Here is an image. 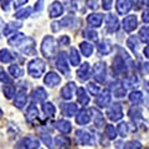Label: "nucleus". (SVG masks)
<instances>
[{
	"label": "nucleus",
	"mask_w": 149,
	"mask_h": 149,
	"mask_svg": "<svg viewBox=\"0 0 149 149\" xmlns=\"http://www.w3.org/2000/svg\"><path fill=\"white\" fill-rule=\"evenodd\" d=\"M41 51L45 57L51 58L54 57L56 51H57V41H56L52 36H45V39L42 40V44H41Z\"/></svg>",
	"instance_id": "obj_1"
},
{
	"label": "nucleus",
	"mask_w": 149,
	"mask_h": 149,
	"mask_svg": "<svg viewBox=\"0 0 149 149\" xmlns=\"http://www.w3.org/2000/svg\"><path fill=\"white\" fill-rule=\"evenodd\" d=\"M45 70H46V65L41 58L31 60L29 65H27V72H29L30 76L35 77V78L41 77V74L45 72Z\"/></svg>",
	"instance_id": "obj_2"
},
{
	"label": "nucleus",
	"mask_w": 149,
	"mask_h": 149,
	"mask_svg": "<svg viewBox=\"0 0 149 149\" xmlns=\"http://www.w3.org/2000/svg\"><path fill=\"white\" fill-rule=\"evenodd\" d=\"M15 47H17L19 50L21 51L24 55L26 56H32V55H36V50H35V40L32 37L29 36H24L20 42H19Z\"/></svg>",
	"instance_id": "obj_3"
},
{
	"label": "nucleus",
	"mask_w": 149,
	"mask_h": 149,
	"mask_svg": "<svg viewBox=\"0 0 149 149\" xmlns=\"http://www.w3.org/2000/svg\"><path fill=\"white\" fill-rule=\"evenodd\" d=\"M92 76H93V78H95L97 82L103 83L106 81V77H107V67H106V63L104 62H97L95 66H93Z\"/></svg>",
	"instance_id": "obj_4"
},
{
	"label": "nucleus",
	"mask_w": 149,
	"mask_h": 149,
	"mask_svg": "<svg viewBox=\"0 0 149 149\" xmlns=\"http://www.w3.org/2000/svg\"><path fill=\"white\" fill-rule=\"evenodd\" d=\"M76 142L78 144H81V146H92L93 142H95V138L87 130L78 129L76 130Z\"/></svg>",
	"instance_id": "obj_5"
},
{
	"label": "nucleus",
	"mask_w": 149,
	"mask_h": 149,
	"mask_svg": "<svg viewBox=\"0 0 149 149\" xmlns=\"http://www.w3.org/2000/svg\"><path fill=\"white\" fill-rule=\"evenodd\" d=\"M107 117H108L112 122H117V120L122 119V117H123L122 104H120V103L112 104L109 108L107 109Z\"/></svg>",
	"instance_id": "obj_6"
},
{
	"label": "nucleus",
	"mask_w": 149,
	"mask_h": 149,
	"mask_svg": "<svg viewBox=\"0 0 149 149\" xmlns=\"http://www.w3.org/2000/svg\"><path fill=\"white\" fill-rule=\"evenodd\" d=\"M56 67L61 73H63L65 76H70V67L67 63V58L66 55L63 52L57 55V58H56Z\"/></svg>",
	"instance_id": "obj_7"
},
{
	"label": "nucleus",
	"mask_w": 149,
	"mask_h": 149,
	"mask_svg": "<svg viewBox=\"0 0 149 149\" xmlns=\"http://www.w3.org/2000/svg\"><path fill=\"white\" fill-rule=\"evenodd\" d=\"M123 29L124 31L127 32H132L137 29L138 26V20H137V16L136 15H128L123 19Z\"/></svg>",
	"instance_id": "obj_8"
},
{
	"label": "nucleus",
	"mask_w": 149,
	"mask_h": 149,
	"mask_svg": "<svg viewBox=\"0 0 149 149\" xmlns=\"http://www.w3.org/2000/svg\"><path fill=\"white\" fill-rule=\"evenodd\" d=\"M111 101H112V96H111L109 90H104L97 95L96 103L98 104V107H107L111 103Z\"/></svg>",
	"instance_id": "obj_9"
},
{
	"label": "nucleus",
	"mask_w": 149,
	"mask_h": 149,
	"mask_svg": "<svg viewBox=\"0 0 149 149\" xmlns=\"http://www.w3.org/2000/svg\"><path fill=\"white\" fill-rule=\"evenodd\" d=\"M113 70H114V72L118 73V74H122V73L128 71V66L125 65L124 60L122 58L120 55H117L113 60Z\"/></svg>",
	"instance_id": "obj_10"
},
{
	"label": "nucleus",
	"mask_w": 149,
	"mask_h": 149,
	"mask_svg": "<svg viewBox=\"0 0 149 149\" xmlns=\"http://www.w3.org/2000/svg\"><path fill=\"white\" fill-rule=\"evenodd\" d=\"M91 122V111L90 109H81L76 114V123L80 125H86Z\"/></svg>",
	"instance_id": "obj_11"
},
{
	"label": "nucleus",
	"mask_w": 149,
	"mask_h": 149,
	"mask_svg": "<svg viewBox=\"0 0 149 149\" xmlns=\"http://www.w3.org/2000/svg\"><path fill=\"white\" fill-rule=\"evenodd\" d=\"M106 27H107V31L108 32H116L118 29H119V21L117 16L112 15V14H109V15H107L106 17Z\"/></svg>",
	"instance_id": "obj_12"
},
{
	"label": "nucleus",
	"mask_w": 149,
	"mask_h": 149,
	"mask_svg": "<svg viewBox=\"0 0 149 149\" xmlns=\"http://www.w3.org/2000/svg\"><path fill=\"white\" fill-rule=\"evenodd\" d=\"M90 76H91V66H90L88 62H85L83 65H81L80 68L77 70V77H78L80 81L85 82L90 78Z\"/></svg>",
	"instance_id": "obj_13"
},
{
	"label": "nucleus",
	"mask_w": 149,
	"mask_h": 149,
	"mask_svg": "<svg viewBox=\"0 0 149 149\" xmlns=\"http://www.w3.org/2000/svg\"><path fill=\"white\" fill-rule=\"evenodd\" d=\"M21 143L25 149H39L40 148L39 139L34 136H26L25 138H22Z\"/></svg>",
	"instance_id": "obj_14"
},
{
	"label": "nucleus",
	"mask_w": 149,
	"mask_h": 149,
	"mask_svg": "<svg viewBox=\"0 0 149 149\" xmlns=\"http://www.w3.org/2000/svg\"><path fill=\"white\" fill-rule=\"evenodd\" d=\"M60 82H61V77L56 72H49L44 78V83L49 87L57 86V85H60Z\"/></svg>",
	"instance_id": "obj_15"
},
{
	"label": "nucleus",
	"mask_w": 149,
	"mask_h": 149,
	"mask_svg": "<svg viewBox=\"0 0 149 149\" xmlns=\"http://www.w3.org/2000/svg\"><path fill=\"white\" fill-rule=\"evenodd\" d=\"M76 91V85H74V82H68L67 85H65V87H62L61 90V97L63 100H71L73 97V93Z\"/></svg>",
	"instance_id": "obj_16"
},
{
	"label": "nucleus",
	"mask_w": 149,
	"mask_h": 149,
	"mask_svg": "<svg viewBox=\"0 0 149 149\" xmlns=\"http://www.w3.org/2000/svg\"><path fill=\"white\" fill-rule=\"evenodd\" d=\"M91 118L93 120V123H95V125L97 128H101V127H103L104 125V117H103V114L101 113V112L97 109V108H91Z\"/></svg>",
	"instance_id": "obj_17"
},
{
	"label": "nucleus",
	"mask_w": 149,
	"mask_h": 149,
	"mask_svg": "<svg viewBox=\"0 0 149 149\" xmlns=\"http://www.w3.org/2000/svg\"><path fill=\"white\" fill-rule=\"evenodd\" d=\"M63 13V6L60 1H54L49 8V15L51 17H58Z\"/></svg>",
	"instance_id": "obj_18"
},
{
	"label": "nucleus",
	"mask_w": 149,
	"mask_h": 149,
	"mask_svg": "<svg viewBox=\"0 0 149 149\" xmlns=\"http://www.w3.org/2000/svg\"><path fill=\"white\" fill-rule=\"evenodd\" d=\"M130 8H132V3L128 0H117L116 3V9L119 15H125L130 10Z\"/></svg>",
	"instance_id": "obj_19"
},
{
	"label": "nucleus",
	"mask_w": 149,
	"mask_h": 149,
	"mask_svg": "<svg viewBox=\"0 0 149 149\" xmlns=\"http://www.w3.org/2000/svg\"><path fill=\"white\" fill-rule=\"evenodd\" d=\"M31 98L35 102H44L47 98V92H46L45 88H42V87H36L31 93Z\"/></svg>",
	"instance_id": "obj_20"
},
{
	"label": "nucleus",
	"mask_w": 149,
	"mask_h": 149,
	"mask_svg": "<svg viewBox=\"0 0 149 149\" xmlns=\"http://www.w3.org/2000/svg\"><path fill=\"white\" fill-rule=\"evenodd\" d=\"M61 109H62V114L66 117H73L77 113L78 107L74 103H63L61 104Z\"/></svg>",
	"instance_id": "obj_21"
},
{
	"label": "nucleus",
	"mask_w": 149,
	"mask_h": 149,
	"mask_svg": "<svg viewBox=\"0 0 149 149\" xmlns=\"http://www.w3.org/2000/svg\"><path fill=\"white\" fill-rule=\"evenodd\" d=\"M54 125H55V128L57 129L58 132H61V133H63V134L70 133V132H71V129H72L71 123H70L68 120H65V119L57 120V122H56Z\"/></svg>",
	"instance_id": "obj_22"
},
{
	"label": "nucleus",
	"mask_w": 149,
	"mask_h": 149,
	"mask_svg": "<svg viewBox=\"0 0 149 149\" xmlns=\"http://www.w3.org/2000/svg\"><path fill=\"white\" fill-rule=\"evenodd\" d=\"M102 21H103V15H102V14H98V13L90 14L87 17V22L93 27H100L102 25Z\"/></svg>",
	"instance_id": "obj_23"
},
{
	"label": "nucleus",
	"mask_w": 149,
	"mask_h": 149,
	"mask_svg": "<svg viewBox=\"0 0 149 149\" xmlns=\"http://www.w3.org/2000/svg\"><path fill=\"white\" fill-rule=\"evenodd\" d=\"M26 102H27V95H26V92L20 91L15 96V100H14V106H15L16 108L21 109V108H24V107H25Z\"/></svg>",
	"instance_id": "obj_24"
},
{
	"label": "nucleus",
	"mask_w": 149,
	"mask_h": 149,
	"mask_svg": "<svg viewBox=\"0 0 149 149\" xmlns=\"http://www.w3.org/2000/svg\"><path fill=\"white\" fill-rule=\"evenodd\" d=\"M37 117H39V109L36 108L35 104H30L29 107H27V111H26V114H25L26 122L32 123Z\"/></svg>",
	"instance_id": "obj_25"
},
{
	"label": "nucleus",
	"mask_w": 149,
	"mask_h": 149,
	"mask_svg": "<svg viewBox=\"0 0 149 149\" xmlns=\"http://www.w3.org/2000/svg\"><path fill=\"white\" fill-rule=\"evenodd\" d=\"M97 50H98V52L101 55H108L112 51V45L109 41H107V40L100 41L98 45H97Z\"/></svg>",
	"instance_id": "obj_26"
},
{
	"label": "nucleus",
	"mask_w": 149,
	"mask_h": 149,
	"mask_svg": "<svg viewBox=\"0 0 149 149\" xmlns=\"http://www.w3.org/2000/svg\"><path fill=\"white\" fill-rule=\"evenodd\" d=\"M77 101H78V103H81L83 106H86L90 102V96L87 95V92L85 91L83 87H80L77 90Z\"/></svg>",
	"instance_id": "obj_27"
},
{
	"label": "nucleus",
	"mask_w": 149,
	"mask_h": 149,
	"mask_svg": "<svg viewBox=\"0 0 149 149\" xmlns=\"http://www.w3.org/2000/svg\"><path fill=\"white\" fill-rule=\"evenodd\" d=\"M22 26L21 22H9L8 25H5V27H4V35L5 36H9L14 34L16 30H19L20 27Z\"/></svg>",
	"instance_id": "obj_28"
},
{
	"label": "nucleus",
	"mask_w": 149,
	"mask_h": 149,
	"mask_svg": "<svg viewBox=\"0 0 149 149\" xmlns=\"http://www.w3.org/2000/svg\"><path fill=\"white\" fill-rule=\"evenodd\" d=\"M128 113H129V117H130V119H132L134 123H138L139 120H142V119H143L142 112L139 111L138 107H132V108L129 109Z\"/></svg>",
	"instance_id": "obj_29"
},
{
	"label": "nucleus",
	"mask_w": 149,
	"mask_h": 149,
	"mask_svg": "<svg viewBox=\"0 0 149 149\" xmlns=\"http://www.w3.org/2000/svg\"><path fill=\"white\" fill-rule=\"evenodd\" d=\"M14 58H15V57H14V55H13L8 49L0 50V62H3V63H9V62H11Z\"/></svg>",
	"instance_id": "obj_30"
},
{
	"label": "nucleus",
	"mask_w": 149,
	"mask_h": 149,
	"mask_svg": "<svg viewBox=\"0 0 149 149\" xmlns=\"http://www.w3.org/2000/svg\"><path fill=\"white\" fill-rule=\"evenodd\" d=\"M129 101L132 102L134 106H138L143 102V93L141 91H133L129 95Z\"/></svg>",
	"instance_id": "obj_31"
},
{
	"label": "nucleus",
	"mask_w": 149,
	"mask_h": 149,
	"mask_svg": "<svg viewBox=\"0 0 149 149\" xmlns=\"http://www.w3.org/2000/svg\"><path fill=\"white\" fill-rule=\"evenodd\" d=\"M68 56H70V62H71V65H73V66H78V65L81 63V57H80V55H78V51L74 47H71Z\"/></svg>",
	"instance_id": "obj_32"
},
{
	"label": "nucleus",
	"mask_w": 149,
	"mask_h": 149,
	"mask_svg": "<svg viewBox=\"0 0 149 149\" xmlns=\"http://www.w3.org/2000/svg\"><path fill=\"white\" fill-rule=\"evenodd\" d=\"M42 111L46 117H54L56 113V108L51 102H44L42 103Z\"/></svg>",
	"instance_id": "obj_33"
},
{
	"label": "nucleus",
	"mask_w": 149,
	"mask_h": 149,
	"mask_svg": "<svg viewBox=\"0 0 149 149\" xmlns=\"http://www.w3.org/2000/svg\"><path fill=\"white\" fill-rule=\"evenodd\" d=\"M9 72H10V74H11L14 78H20L22 74H24L22 68L19 66V65H16V63L10 65V66H9Z\"/></svg>",
	"instance_id": "obj_34"
},
{
	"label": "nucleus",
	"mask_w": 149,
	"mask_h": 149,
	"mask_svg": "<svg viewBox=\"0 0 149 149\" xmlns=\"http://www.w3.org/2000/svg\"><path fill=\"white\" fill-rule=\"evenodd\" d=\"M123 85H125V88H133L138 85V77L136 74H129L124 78Z\"/></svg>",
	"instance_id": "obj_35"
},
{
	"label": "nucleus",
	"mask_w": 149,
	"mask_h": 149,
	"mask_svg": "<svg viewBox=\"0 0 149 149\" xmlns=\"http://www.w3.org/2000/svg\"><path fill=\"white\" fill-rule=\"evenodd\" d=\"M80 49H81V52L85 55L86 57H90V56L92 55V52H93V46L90 42H86V41L81 42Z\"/></svg>",
	"instance_id": "obj_36"
},
{
	"label": "nucleus",
	"mask_w": 149,
	"mask_h": 149,
	"mask_svg": "<svg viewBox=\"0 0 149 149\" xmlns=\"http://www.w3.org/2000/svg\"><path fill=\"white\" fill-rule=\"evenodd\" d=\"M3 92H4V96H5L8 100H10L14 97V95H15V86L11 85V83H6V85L3 87Z\"/></svg>",
	"instance_id": "obj_37"
},
{
	"label": "nucleus",
	"mask_w": 149,
	"mask_h": 149,
	"mask_svg": "<svg viewBox=\"0 0 149 149\" xmlns=\"http://www.w3.org/2000/svg\"><path fill=\"white\" fill-rule=\"evenodd\" d=\"M117 133L119 134L120 137L125 138L129 134V124L128 123H124V122L119 123L118 124V128H117Z\"/></svg>",
	"instance_id": "obj_38"
},
{
	"label": "nucleus",
	"mask_w": 149,
	"mask_h": 149,
	"mask_svg": "<svg viewBox=\"0 0 149 149\" xmlns=\"http://www.w3.org/2000/svg\"><path fill=\"white\" fill-rule=\"evenodd\" d=\"M106 136L108 139H116L118 136V133H117V129L114 128V125H112V124H107L106 125Z\"/></svg>",
	"instance_id": "obj_39"
},
{
	"label": "nucleus",
	"mask_w": 149,
	"mask_h": 149,
	"mask_svg": "<svg viewBox=\"0 0 149 149\" xmlns=\"http://www.w3.org/2000/svg\"><path fill=\"white\" fill-rule=\"evenodd\" d=\"M113 95H114V97H117V98H122V97H124L125 96V87H124V85H122V83H117V85L114 86Z\"/></svg>",
	"instance_id": "obj_40"
},
{
	"label": "nucleus",
	"mask_w": 149,
	"mask_h": 149,
	"mask_svg": "<svg viewBox=\"0 0 149 149\" xmlns=\"http://www.w3.org/2000/svg\"><path fill=\"white\" fill-rule=\"evenodd\" d=\"M127 45H128V47L133 51V52H136V54H137L138 46H139L138 37H137V36H130L129 39H128V41H127Z\"/></svg>",
	"instance_id": "obj_41"
},
{
	"label": "nucleus",
	"mask_w": 149,
	"mask_h": 149,
	"mask_svg": "<svg viewBox=\"0 0 149 149\" xmlns=\"http://www.w3.org/2000/svg\"><path fill=\"white\" fill-rule=\"evenodd\" d=\"M83 36H85L86 39L93 41V42H97V41H98V34H97L95 30H90V29L85 30L83 31Z\"/></svg>",
	"instance_id": "obj_42"
},
{
	"label": "nucleus",
	"mask_w": 149,
	"mask_h": 149,
	"mask_svg": "<svg viewBox=\"0 0 149 149\" xmlns=\"http://www.w3.org/2000/svg\"><path fill=\"white\" fill-rule=\"evenodd\" d=\"M31 8H24V9H20V10H17L15 13V17L16 19H26L30 16L31 14Z\"/></svg>",
	"instance_id": "obj_43"
},
{
	"label": "nucleus",
	"mask_w": 149,
	"mask_h": 149,
	"mask_svg": "<svg viewBox=\"0 0 149 149\" xmlns=\"http://www.w3.org/2000/svg\"><path fill=\"white\" fill-rule=\"evenodd\" d=\"M55 143H56L55 149H60V148L63 147V146H67V144L70 143V141H68L67 138H65L63 136H58V137H56Z\"/></svg>",
	"instance_id": "obj_44"
},
{
	"label": "nucleus",
	"mask_w": 149,
	"mask_h": 149,
	"mask_svg": "<svg viewBox=\"0 0 149 149\" xmlns=\"http://www.w3.org/2000/svg\"><path fill=\"white\" fill-rule=\"evenodd\" d=\"M73 22H74V17L72 15H68L62 19L60 25H61V27H70L71 25H73Z\"/></svg>",
	"instance_id": "obj_45"
},
{
	"label": "nucleus",
	"mask_w": 149,
	"mask_h": 149,
	"mask_svg": "<svg viewBox=\"0 0 149 149\" xmlns=\"http://www.w3.org/2000/svg\"><path fill=\"white\" fill-rule=\"evenodd\" d=\"M139 36H141V39L144 41V42L149 44V27L148 26L142 27L141 31H139Z\"/></svg>",
	"instance_id": "obj_46"
},
{
	"label": "nucleus",
	"mask_w": 149,
	"mask_h": 149,
	"mask_svg": "<svg viewBox=\"0 0 149 149\" xmlns=\"http://www.w3.org/2000/svg\"><path fill=\"white\" fill-rule=\"evenodd\" d=\"M41 141L46 144V147L52 148V139H51L49 133H41Z\"/></svg>",
	"instance_id": "obj_47"
},
{
	"label": "nucleus",
	"mask_w": 149,
	"mask_h": 149,
	"mask_svg": "<svg viewBox=\"0 0 149 149\" xmlns=\"http://www.w3.org/2000/svg\"><path fill=\"white\" fill-rule=\"evenodd\" d=\"M141 148H142V144L138 141H132L125 144L123 149H141Z\"/></svg>",
	"instance_id": "obj_48"
},
{
	"label": "nucleus",
	"mask_w": 149,
	"mask_h": 149,
	"mask_svg": "<svg viewBox=\"0 0 149 149\" xmlns=\"http://www.w3.org/2000/svg\"><path fill=\"white\" fill-rule=\"evenodd\" d=\"M88 90H90L91 95H93V96H97L100 93V87H98V85H96L95 82L88 83Z\"/></svg>",
	"instance_id": "obj_49"
},
{
	"label": "nucleus",
	"mask_w": 149,
	"mask_h": 149,
	"mask_svg": "<svg viewBox=\"0 0 149 149\" xmlns=\"http://www.w3.org/2000/svg\"><path fill=\"white\" fill-rule=\"evenodd\" d=\"M11 77H9V74L5 71H0V82L3 83H11Z\"/></svg>",
	"instance_id": "obj_50"
},
{
	"label": "nucleus",
	"mask_w": 149,
	"mask_h": 149,
	"mask_svg": "<svg viewBox=\"0 0 149 149\" xmlns=\"http://www.w3.org/2000/svg\"><path fill=\"white\" fill-rule=\"evenodd\" d=\"M86 5L92 10H97L98 9V0H86Z\"/></svg>",
	"instance_id": "obj_51"
},
{
	"label": "nucleus",
	"mask_w": 149,
	"mask_h": 149,
	"mask_svg": "<svg viewBox=\"0 0 149 149\" xmlns=\"http://www.w3.org/2000/svg\"><path fill=\"white\" fill-rule=\"evenodd\" d=\"M112 4H113V0H103V5H102V8H103L104 10H111Z\"/></svg>",
	"instance_id": "obj_52"
},
{
	"label": "nucleus",
	"mask_w": 149,
	"mask_h": 149,
	"mask_svg": "<svg viewBox=\"0 0 149 149\" xmlns=\"http://www.w3.org/2000/svg\"><path fill=\"white\" fill-rule=\"evenodd\" d=\"M44 1H45V0H37L36 4H35L34 10H35V11H41V10H42V8H44L42 4H44Z\"/></svg>",
	"instance_id": "obj_53"
},
{
	"label": "nucleus",
	"mask_w": 149,
	"mask_h": 149,
	"mask_svg": "<svg viewBox=\"0 0 149 149\" xmlns=\"http://www.w3.org/2000/svg\"><path fill=\"white\" fill-rule=\"evenodd\" d=\"M29 1V0H16L15 3H14V8L15 9H19V8H21L22 5H25V4Z\"/></svg>",
	"instance_id": "obj_54"
},
{
	"label": "nucleus",
	"mask_w": 149,
	"mask_h": 149,
	"mask_svg": "<svg viewBox=\"0 0 149 149\" xmlns=\"http://www.w3.org/2000/svg\"><path fill=\"white\" fill-rule=\"evenodd\" d=\"M51 30H52L54 32H57V31L61 30V26H60V22H56V21H54L52 24H51Z\"/></svg>",
	"instance_id": "obj_55"
},
{
	"label": "nucleus",
	"mask_w": 149,
	"mask_h": 149,
	"mask_svg": "<svg viewBox=\"0 0 149 149\" xmlns=\"http://www.w3.org/2000/svg\"><path fill=\"white\" fill-rule=\"evenodd\" d=\"M58 42L61 44V45H68L70 44V39H68V36H61L60 37V40H58Z\"/></svg>",
	"instance_id": "obj_56"
},
{
	"label": "nucleus",
	"mask_w": 149,
	"mask_h": 149,
	"mask_svg": "<svg viewBox=\"0 0 149 149\" xmlns=\"http://www.w3.org/2000/svg\"><path fill=\"white\" fill-rule=\"evenodd\" d=\"M142 20H143L144 22H146V24H148V22H149V10H148V9L143 13V15H142Z\"/></svg>",
	"instance_id": "obj_57"
},
{
	"label": "nucleus",
	"mask_w": 149,
	"mask_h": 149,
	"mask_svg": "<svg viewBox=\"0 0 149 149\" xmlns=\"http://www.w3.org/2000/svg\"><path fill=\"white\" fill-rule=\"evenodd\" d=\"M142 70L146 74H149V62H144L143 66H142Z\"/></svg>",
	"instance_id": "obj_58"
},
{
	"label": "nucleus",
	"mask_w": 149,
	"mask_h": 149,
	"mask_svg": "<svg viewBox=\"0 0 149 149\" xmlns=\"http://www.w3.org/2000/svg\"><path fill=\"white\" fill-rule=\"evenodd\" d=\"M10 1H11V0H5V1H4V4H3V10H5V11L9 10V4H10Z\"/></svg>",
	"instance_id": "obj_59"
},
{
	"label": "nucleus",
	"mask_w": 149,
	"mask_h": 149,
	"mask_svg": "<svg viewBox=\"0 0 149 149\" xmlns=\"http://www.w3.org/2000/svg\"><path fill=\"white\" fill-rule=\"evenodd\" d=\"M144 56H146L147 58H149V45L147 46L146 49H144Z\"/></svg>",
	"instance_id": "obj_60"
},
{
	"label": "nucleus",
	"mask_w": 149,
	"mask_h": 149,
	"mask_svg": "<svg viewBox=\"0 0 149 149\" xmlns=\"http://www.w3.org/2000/svg\"><path fill=\"white\" fill-rule=\"evenodd\" d=\"M5 27V22H4V20L1 17H0V32H1V30Z\"/></svg>",
	"instance_id": "obj_61"
},
{
	"label": "nucleus",
	"mask_w": 149,
	"mask_h": 149,
	"mask_svg": "<svg viewBox=\"0 0 149 149\" xmlns=\"http://www.w3.org/2000/svg\"><path fill=\"white\" fill-rule=\"evenodd\" d=\"M143 4H144V5H146V8H147L148 10H149V0H143Z\"/></svg>",
	"instance_id": "obj_62"
},
{
	"label": "nucleus",
	"mask_w": 149,
	"mask_h": 149,
	"mask_svg": "<svg viewBox=\"0 0 149 149\" xmlns=\"http://www.w3.org/2000/svg\"><path fill=\"white\" fill-rule=\"evenodd\" d=\"M1 116H3V111L0 109V118H1Z\"/></svg>",
	"instance_id": "obj_63"
},
{
	"label": "nucleus",
	"mask_w": 149,
	"mask_h": 149,
	"mask_svg": "<svg viewBox=\"0 0 149 149\" xmlns=\"http://www.w3.org/2000/svg\"><path fill=\"white\" fill-rule=\"evenodd\" d=\"M0 1H1V0H0Z\"/></svg>",
	"instance_id": "obj_64"
}]
</instances>
